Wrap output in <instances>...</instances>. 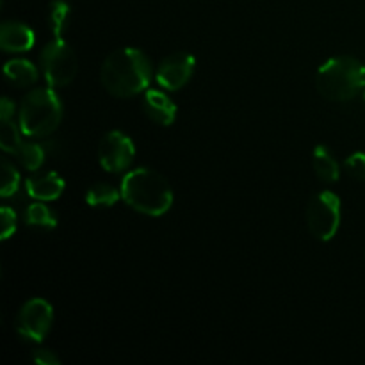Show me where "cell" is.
Wrapping results in <instances>:
<instances>
[{"label": "cell", "mask_w": 365, "mask_h": 365, "mask_svg": "<svg viewBox=\"0 0 365 365\" xmlns=\"http://www.w3.org/2000/svg\"><path fill=\"white\" fill-rule=\"evenodd\" d=\"M100 81L110 95L120 98L134 96L148 88L152 63L141 50L121 48L103 61Z\"/></svg>", "instance_id": "6da1fadb"}, {"label": "cell", "mask_w": 365, "mask_h": 365, "mask_svg": "<svg viewBox=\"0 0 365 365\" xmlns=\"http://www.w3.org/2000/svg\"><path fill=\"white\" fill-rule=\"evenodd\" d=\"M121 198L138 212L163 216L173 205V191L163 175L150 168H138L121 180Z\"/></svg>", "instance_id": "7a4b0ae2"}, {"label": "cell", "mask_w": 365, "mask_h": 365, "mask_svg": "<svg viewBox=\"0 0 365 365\" xmlns=\"http://www.w3.org/2000/svg\"><path fill=\"white\" fill-rule=\"evenodd\" d=\"M316 88L324 98L346 102L365 88V66L351 56L334 57L319 68Z\"/></svg>", "instance_id": "3957f363"}, {"label": "cell", "mask_w": 365, "mask_h": 365, "mask_svg": "<svg viewBox=\"0 0 365 365\" xmlns=\"http://www.w3.org/2000/svg\"><path fill=\"white\" fill-rule=\"evenodd\" d=\"M63 120V102L50 88H38L29 93L20 106L21 134L27 138H46L59 127Z\"/></svg>", "instance_id": "277c9868"}, {"label": "cell", "mask_w": 365, "mask_h": 365, "mask_svg": "<svg viewBox=\"0 0 365 365\" xmlns=\"http://www.w3.org/2000/svg\"><path fill=\"white\" fill-rule=\"evenodd\" d=\"M43 75L52 88H64L77 75V57L64 38H53L43 48L41 57Z\"/></svg>", "instance_id": "5b68a950"}, {"label": "cell", "mask_w": 365, "mask_h": 365, "mask_svg": "<svg viewBox=\"0 0 365 365\" xmlns=\"http://www.w3.org/2000/svg\"><path fill=\"white\" fill-rule=\"evenodd\" d=\"M307 223L319 241H330L341 225V200L335 192L321 191L310 198L307 207Z\"/></svg>", "instance_id": "8992f818"}, {"label": "cell", "mask_w": 365, "mask_h": 365, "mask_svg": "<svg viewBox=\"0 0 365 365\" xmlns=\"http://www.w3.org/2000/svg\"><path fill=\"white\" fill-rule=\"evenodd\" d=\"M53 310L48 302L41 298L29 299L16 317V331L25 341L43 342L52 328Z\"/></svg>", "instance_id": "52a82bcc"}, {"label": "cell", "mask_w": 365, "mask_h": 365, "mask_svg": "<svg viewBox=\"0 0 365 365\" xmlns=\"http://www.w3.org/2000/svg\"><path fill=\"white\" fill-rule=\"evenodd\" d=\"M135 148L132 139L120 130L107 132L98 146L100 166L109 173H121L132 164Z\"/></svg>", "instance_id": "ba28073f"}, {"label": "cell", "mask_w": 365, "mask_h": 365, "mask_svg": "<svg viewBox=\"0 0 365 365\" xmlns=\"http://www.w3.org/2000/svg\"><path fill=\"white\" fill-rule=\"evenodd\" d=\"M195 57L187 52H177L168 56L157 68V84L168 91H177L184 88L195 71Z\"/></svg>", "instance_id": "9c48e42d"}, {"label": "cell", "mask_w": 365, "mask_h": 365, "mask_svg": "<svg viewBox=\"0 0 365 365\" xmlns=\"http://www.w3.org/2000/svg\"><path fill=\"white\" fill-rule=\"evenodd\" d=\"M25 191L29 198H34L38 202H53L63 195L64 180L56 171L36 173L25 180Z\"/></svg>", "instance_id": "30bf717a"}, {"label": "cell", "mask_w": 365, "mask_h": 365, "mask_svg": "<svg viewBox=\"0 0 365 365\" xmlns=\"http://www.w3.org/2000/svg\"><path fill=\"white\" fill-rule=\"evenodd\" d=\"M36 36L31 27L20 21H4L0 27V48L4 52H27L34 46Z\"/></svg>", "instance_id": "8fae6325"}, {"label": "cell", "mask_w": 365, "mask_h": 365, "mask_svg": "<svg viewBox=\"0 0 365 365\" xmlns=\"http://www.w3.org/2000/svg\"><path fill=\"white\" fill-rule=\"evenodd\" d=\"M143 109L148 114L150 120H153L155 123L171 125L177 118V106H175L173 100L168 95H164L159 89H148L145 93V98H143Z\"/></svg>", "instance_id": "7c38bea8"}, {"label": "cell", "mask_w": 365, "mask_h": 365, "mask_svg": "<svg viewBox=\"0 0 365 365\" xmlns=\"http://www.w3.org/2000/svg\"><path fill=\"white\" fill-rule=\"evenodd\" d=\"M4 75L16 88H29L38 81V70L25 59H13L4 66Z\"/></svg>", "instance_id": "4fadbf2b"}, {"label": "cell", "mask_w": 365, "mask_h": 365, "mask_svg": "<svg viewBox=\"0 0 365 365\" xmlns=\"http://www.w3.org/2000/svg\"><path fill=\"white\" fill-rule=\"evenodd\" d=\"M312 160H314V170H316V173L319 175L321 180L324 182L339 180V173H341V170H339V163L334 159V155H331L330 150H328L327 146L323 145L316 146Z\"/></svg>", "instance_id": "5bb4252c"}, {"label": "cell", "mask_w": 365, "mask_h": 365, "mask_svg": "<svg viewBox=\"0 0 365 365\" xmlns=\"http://www.w3.org/2000/svg\"><path fill=\"white\" fill-rule=\"evenodd\" d=\"M14 155H16L18 163H20L21 166L29 171H38L46 159L45 146L38 145V143L21 141V145L18 146V150Z\"/></svg>", "instance_id": "9a60e30c"}, {"label": "cell", "mask_w": 365, "mask_h": 365, "mask_svg": "<svg viewBox=\"0 0 365 365\" xmlns=\"http://www.w3.org/2000/svg\"><path fill=\"white\" fill-rule=\"evenodd\" d=\"M121 198V191H118L114 185L110 184H100L91 185L86 192V202L91 207H110Z\"/></svg>", "instance_id": "2e32d148"}, {"label": "cell", "mask_w": 365, "mask_h": 365, "mask_svg": "<svg viewBox=\"0 0 365 365\" xmlns=\"http://www.w3.org/2000/svg\"><path fill=\"white\" fill-rule=\"evenodd\" d=\"M70 16L71 9L64 0H53L50 4L48 21L50 29L53 32V38H64V32L68 31V25H70Z\"/></svg>", "instance_id": "e0dca14e"}, {"label": "cell", "mask_w": 365, "mask_h": 365, "mask_svg": "<svg viewBox=\"0 0 365 365\" xmlns=\"http://www.w3.org/2000/svg\"><path fill=\"white\" fill-rule=\"evenodd\" d=\"M25 223L29 227H38L43 230H52L57 227V220L52 214V210L46 205H43V202L32 203L25 210Z\"/></svg>", "instance_id": "ac0fdd59"}, {"label": "cell", "mask_w": 365, "mask_h": 365, "mask_svg": "<svg viewBox=\"0 0 365 365\" xmlns=\"http://www.w3.org/2000/svg\"><path fill=\"white\" fill-rule=\"evenodd\" d=\"M21 145L20 132H18L16 125L11 120L2 121V127H0V148L6 153H16L18 146Z\"/></svg>", "instance_id": "d6986e66"}, {"label": "cell", "mask_w": 365, "mask_h": 365, "mask_svg": "<svg viewBox=\"0 0 365 365\" xmlns=\"http://www.w3.org/2000/svg\"><path fill=\"white\" fill-rule=\"evenodd\" d=\"M18 187H20V173L13 164L2 160V191H0V196L11 198V196L16 195Z\"/></svg>", "instance_id": "ffe728a7"}, {"label": "cell", "mask_w": 365, "mask_h": 365, "mask_svg": "<svg viewBox=\"0 0 365 365\" xmlns=\"http://www.w3.org/2000/svg\"><path fill=\"white\" fill-rule=\"evenodd\" d=\"M346 170L351 177L365 182V152H356L349 155L344 163Z\"/></svg>", "instance_id": "44dd1931"}, {"label": "cell", "mask_w": 365, "mask_h": 365, "mask_svg": "<svg viewBox=\"0 0 365 365\" xmlns=\"http://www.w3.org/2000/svg\"><path fill=\"white\" fill-rule=\"evenodd\" d=\"M0 217H2V239L6 241L16 232V212L11 207H2Z\"/></svg>", "instance_id": "7402d4cb"}, {"label": "cell", "mask_w": 365, "mask_h": 365, "mask_svg": "<svg viewBox=\"0 0 365 365\" xmlns=\"http://www.w3.org/2000/svg\"><path fill=\"white\" fill-rule=\"evenodd\" d=\"M31 356H32V360L39 365H59L61 364L59 356H57L53 351H50V349H34Z\"/></svg>", "instance_id": "603a6c76"}, {"label": "cell", "mask_w": 365, "mask_h": 365, "mask_svg": "<svg viewBox=\"0 0 365 365\" xmlns=\"http://www.w3.org/2000/svg\"><path fill=\"white\" fill-rule=\"evenodd\" d=\"M14 102L11 98H7V96H4L2 100H0V120L6 121V120H11V116L14 114Z\"/></svg>", "instance_id": "cb8c5ba5"}, {"label": "cell", "mask_w": 365, "mask_h": 365, "mask_svg": "<svg viewBox=\"0 0 365 365\" xmlns=\"http://www.w3.org/2000/svg\"><path fill=\"white\" fill-rule=\"evenodd\" d=\"M364 100H365V93H364Z\"/></svg>", "instance_id": "d4e9b609"}]
</instances>
